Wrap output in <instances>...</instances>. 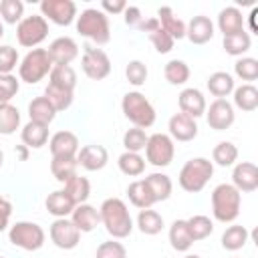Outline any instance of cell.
I'll list each match as a JSON object with an SVG mask.
<instances>
[{
	"label": "cell",
	"instance_id": "cell-14",
	"mask_svg": "<svg viewBox=\"0 0 258 258\" xmlns=\"http://www.w3.org/2000/svg\"><path fill=\"white\" fill-rule=\"evenodd\" d=\"M167 129H169V137L173 141L187 143V141H194L198 137V123H196L194 117H189L185 113L171 115L169 123H167Z\"/></svg>",
	"mask_w": 258,
	"mask_h": 258
},
{
	"label": "cell",
	"instance_id": "cell-27",
	"mask_svg": "<svg viewBox=\"0 0 258 258\" xmlns=\"http://www.w3.org/2000/svg\"><path fill=\"white\" fill-rule=\"evenodd\" d=\"M250 238V232L246 230V226H240V224H232L224 230L222 238H220V244L224 250L228 252H236V250H242L246 246Z\"/></svg>",
	"mask_w": 258,
	"mask_h": 258
},
{
	"label": "cell",
	"instance_id": "cell-61",
	"mask_svg": "<svg viewBox=\"0 0 258 258\" xmlns=\"http://www.w3.org/2000/svg\"><path fill=\"white\" fill-rule=\"evenodd\" d=\"M4 36V24H2V20H0V38Z\"/></svg>",
	"mask_w": 258,
	"mask_h": 258
},
{
	"label": "cell",
	"instance_id": "cell-54",
	"mask_svg": "<svg viewBox=\"0 0 258 258\" xmlns=\"http://www.w3.org/2000/svg\"><path fill=\"white\" fill-rule=\"evenodd\" d=\"M159 28V20H157V16H151V18H143L141 20V24L137 26V30H141V32H147V34H151L153 30H157Z\"/></svg>",
	"mask_w": 258,
	"mask_h": 258
},
{
	"label": "cell",
	"instance_id": "cell-37",
	"mask_svg": "<svg viewBox=\"0 0 258 258\" xmlns=\"http://www.w3.org/2000/svg\"><path fill=\"white\" fill-rule=\"evenodd\" d=\"M145 157H141L139 153H131V151H123L117 159V165H119V171L129 175V177H137L145 171Z\"/></svg>",
	"mask_w": 258,
	"mask_h": 258
},
{
	"label": "cell",
	"instance_id": "cell-57",
	"mask_svg": "<svg viewBox=\"0 0 258 258\" xmlns=\"http://www.w3.org/2000/svg\"><path fill=\"white\" fill-rule=\"evenodd\" d=\"M14 151H16V155H18L20 161H26V159H28V147H26L24 143H22V145H16Z\"/></svg>",
	"mask_w": 258,
	"mask_h": 258
},
{
	"label": "cell",
	"instance_id": "cell-26",
	"mask_svg": "<svg viewBox=\"0 0 258 258\" xmlns=\"http://www.w3.org/2000/svg\"><path fill=\"white\" fill-rule=\"evenodd\" d=\"M28 117H30V121H34V123H40V125H50L52 121H54V117H56V111H54V107L48 103V99L42 95V97H36V99H32L30 103H28Z\"/></svg>",
	"mask_w": 258,
	"mask_h": 258
},
{
	"label": "cell",
	"instance_id": "cell-25",
	"mask_svg": "<svg viewBox=\"0 0 258 258\" xmlns=\"http://www.w3.org/2000/svg\"><path fill=\"white\" fill-rule=\"evenodd\" d=\"M167 238H169V244H171V248L175 252H187L191 248V244H194L185 220H173L171 226H169Z\"/></svg>",
	"mask_w": 258,
	"mask_h": 258
},
{
	"label": "cell",
	"instance_id": "cell-51",
	"mask_svg": "<svg viewBox=\"0 0 258 258\" xmlns=\"http://www.w3.org/2000/svg\"><path fill=\"white\" fill-rule=\"evenodd\" d=\"M149 40H151L153 48H155L159 54H167V52H171V50H173V44H175V40H173L161 26L149 34Z\"/></svg>",
	"mask_w": 258,
	"mask_h": 258
},
{
	"label": "cell",
	"instance_id": "cell-21",
	"mask_svg": "<svg viewBox=\"0 0 258 258\" xmlns=\"http://www.w3.org/2000/svg\"><path fill=\"white\" fill-rule=\"evenodd\" d=\"M71 222L79 228V232H93L99 224H101V216H99V210L91 204H79L75 206V210L71 212Z\"/></svg>",
	"mask_w": 258,
	"mask_h": 258
},
{
	"label": "cell",
	"instance_id": "cell-55",
	"mask_svg": "<svg viewBox=\"0 0 258 258\" xmlns=\"http://www.w3.org/2000/svg\"><path fill=\"white\" fill-rule=\"evenodd\" d=\"M0 216H4V218L12 216V202L4 196H0Z\"/></svg>",
	"mask_w": 258,
	"mask_h": 258
},
{
	"label": "cell",
	"instance_id": "cell-18",
	"mask_svg": "<svg viewBox=\"0 0 258 258\" xmlns=\"http://www.w3.org/2000/svg\"><path fill=\"white\" fill-rule=\"evenodd\" d=\"M107 161H109V151L97 143L85 145L77 153V163L87 171H101L107 165Z\"/></svg>",
	"mask_w": 258,
	"mask_h": 258
},
{
	"label": "cell",
	"instance_id": "cell-38",
	"mask_svg": "<svg viewBox=\"0 0 258 258\" xmlns=\"http://www.w3.org/2000/svg\"><path fill=\"white\" fill-rule=\"evenodd\" d=\"M222 44H224V50H226L228 54H232V56H242V54H246V52L250 50L252 38H250V34H248L246 30H242V32L224 36Z\"/></svg>",
	"mask_w": 258,
	"mask_h": 258
},
{
	"label": "cell",
	"instance_id": "cell-52",
	"mask_svg": "<svg viewBox=\"0 0 258 258\" xmlns=\"http://www.w3.org/2000/svg\"><path fill=\"white\" fill-rule=\"evenodd\" d=\"M123 18H125V24H127L129 28H137L145 16H141L139 6H129V4H127L125 12H123Z\"/></svg>",
	"mask_w": 258,
	"mask_h": 258
},
{
	"label": "cell",
	"instance_id": "cell-19",
	"mask_svg": "<svg viewBox=\"0 0 258 258\" xmlns=\"http://www.w3.org/2000/svg\"><path fill=\"white\" fill-rule=\"evenodd\" d=\"M177 105H179V113H185V115H189L194 119L202 117L206 113V107H208L204 93L200 89H196V87L183 89L179 93V97H177Z\"/></svg>",
	"mask_w": 258,
	"mask_h": 258
},
{
	"label": "cell",
	"instance_id": "cell-62",
	"mask_svg": "<svg viewBox=\"0 0 258 258\" xmlns=\"http://www.w3.org/2000/svg\"><path fill=\"white\" fill-rule=\"evenodd\" d=\"M0 258H4V256H0Z\"/></svg>",
	"mask_w": 258,
	"mask_h": 258
},
{
	"label": "cell",
	"instance_id": "cell-9",
	"mask_svg": "<svg viewBox=\"0 0 258 258\" xmlns=\"http://www.w3.org/2000/svg\"><path fill=\"white\" fill-rule=\"evenodd\" d=\"M175 157L173 139L165 133H153L147 137L145 145V159L155 167H167Z\"/></svg>",
	"mask_w": 258,
	"mask_h": 258
},
{
	"label": "cell",
	"instance_id": "cell-59",
	"mask_svg": "<svg viewBox=\"0 0 258 258\" xmlns=\"http://www.w3.org/2000/svg\"><path fill=\"white\" fill-rule=\"evenodd\" d=\"M183 258H202V256H200V254H185Z\"/></svg>",
	"mask_w": 258,
	"mask_h": 258
},
{
	"label": "cell",
	"instance_id": "cell-4",
	"mask_svg": "<svg viewBox=\"0 0 258 258\" xmlns=\"http://www.w3.org/2000/svg\"><path fill=\"white\" fill-rule=\"evenodd\" d=\"M212 175H214V163L208 157H191L179 169L177 181L183 191L198 194L206 187V183L212 179Z\"/></svg>",
	"mask_w": 258,
	"mask_h": 258
},
{
	"label": "cell",
	"instance_id": "cell-60",
	"mask_svg": "<svg viewBox=\"0 0 258 258\" xmlns=\"http://www.w3.org/2000/svg\"><path fill=\"white\" fill-rule=\"evenodd\" d=\"M2 163H4V151L0 149V167H2Z\"/></svg>",
	"mask_w": 258,
	"mask_h": 258
},
{
	"label": "cell",
	"instance_id": "cell-32",
	"mask_svg": "<svg viewBox=\"0 0 258 258\" xmlns=\"http://www.w3.org/2000/svg\"><path fill=\"white\" fill-rule=\"evenodd\" d=\"M44 206H46L48 214H52L54 218H67V216H71V212L75 210L73 200H71L62 189H56V191L48 194L46 200H44Z\"/></svg>",
	"mask_w": 258,
	"mask_h": 258
},
{
	"label": "cell",
	"instance_id": "cell-24",
	"mask_svg": "<svg viewBox=\"0 0 258 258\" xmlns=\"http://www.w3.org/2000/svg\"><path fill=\"white\" fill-rule=\"evenodd\" d=\"M20 139L28 149H40L48 143V127L28 121L20 131Z\"/></svg>",
	"mask_w": 258,
	"mask_h": 258
},
{
	"label": "cell",
	"instance_id": "cell-39",
	"mask_svg": "<svg viewBox=\"0 0 258 258\" xmlns=\"http://www.w3.org/2000/svg\"><path fill=\"white\" fill-rule=\"evenodd\" d=\"M163 75H165V81L169 85H183L189 81V67L185 60H179V58H171L165 67H163Z\"/></svg>",
	"mask_w": 258,
	"mask_h": 258
},
{
	"label": "cell",
	"instance_id": "cell-1",
	"mask_svg": "<svg viewBox=\"0 0 258 258\" xmlns=\"http://www.w3.org/2000/svg\"><path fill=\"white\" fill-rule=\"evenodd\" d=\"M99 216L113 240H123L133 232V218L121 198H107L99 208Z\"/></svg>",
	"mask_w": 258,
	"mask_h": 258
},
{
	"label": "cell",
	"instance_id": "cell-36",
	"mask_svg": "<svg viewBox=\"0 0 258 258\" xmlns=\"http://www.w3.org/2000/svg\"><path fill=\"white\" fill-rule=\"evenodd\" d=\"M137 228L141 234L145 236H155L163 230V216L151 208L147 210H139L137 214Z\"/></svg>",
	"mask_w": 258,
	"mask_h": 258
},
{
	"label": "cell",
	"instance_id": "cell-15",
	"mask_svg": "<svg viewBox=\"0 0 258 258\" xmlns=\"http://www.w3.org/2000/svg\"><path fill=\"white\" fill-rule=\"evenodd\" d=\"M232 185L242 194L258 189V167L252 161H240L232 169Z\"/></svg>",
	"mask_w": 258,
	"mask_h": 258
},
{
	"label": "cell",
	"instance_id": "cell-56",
	"mask_svg": "<svg viewBox=\"0 0 258 258\" xmlns=\"http://www.w3.org/2000/svg\"><path fill=\"white\" fill-rule=\"evenodd\" d=\"M256 16H258V6H252L250 14H248V24H250V30L254 34H258V24H256Z\"/></svg>",
	"mask_w": 258,
	"mask_h": 258
},
{
	"label": "cell",
	"instance_id": "cell-2",
	"mask_svg": "<svg viewBox=\"0 0 258 258\" xmlns=\"http://www.w3.org/2000/svg\"><path fill=\"white\" fill-rule=\"evenodd\" d=\"M77 32L97 46L107 44L111 40V24L109 16L99 8H85L77 16Z\"/></svg>",
	"mask_w": 258,
	"mask_h": 258
},
{
	"label": "cell",
	"instance_id": "cell-16",
	"mask_svg": "<svg viewBox=\"0 0 258 258\" xmlns=\"http://www.w3.org/2000/svg\"><path fill=\"white\" fill-rule=\"evenodd\" d=\"M46 52L52 60V67L54 64H71L79 56V44L71 36H58L48 44Z\"/></svg>",
	"mask_w": 258,
	"mask_h": 258
},
{
	"label": "cell",
	"instance_id": "cell-41",
	"mask_svg": "<svg viewBox=\"0 0 258 258\" xmlns=\"http://www.w3.org/2000/svg\"><path fill=\"white\" fill-rule=\"evenodd\" d=\"M212 159L220 167H230L238 161V147L232 141H220L212 151Z\"/></svg>",
	"mask_w": 258,
	"mask_h": 258
},
{
	"label": "cell",
	"instance_id": "cell-44",
	"mask_svg": "<svg viewBox=\"0 0 258 258\" xmlns=\"http://www.w3.org/2000/svg\"><path fill=\"white\" fill-rule=\"evenodd\" d=\"M147 137H149V135H147L143 129H139V127L127 129V131L123 133V147H125V151H131V153L143 151L145 145H147Z\"/></svg>",
	"mask_w": 258,
	"mask_h": 258
},
{
	"label": "cell",
	"instance_id": "cell-10",
	"mask_svg": "<svg viewBox=\"0 0 258 258\" xmlns=\"http://www.w3.org/2000/svg\"><path fill=\"white\" fill-rule=\"evenodd\" d=\"M81 67H83V73L91 81H103L111 75V60H109L107 52L103 48H97L91 44H87L83 50Z\"/></svg>",
	"mask_w": 258,
	"mask_h": 258
},
{
	"label": "cell",
	"instance_id": "cell-33",
	"mask_svg": "<svg viewBox=\"0 0 258 258\" xmlns=\"http://www.w3.org/2000/svg\"><path fill=\"white\" fill-rule=\"evenodd\" d=\"M62 191L73 200L75 206L85 204V202L89 200V196H91V181H89L87 177H83V175L77 173L75 177H71V179L64 183Z\"/></svg>",
	"mask_w": 258,
	"mask_h": 258
},
{
	"label": "cell",
	"instance_id": "cell-22",
	"mask_svg": "<svg viewBox=\"0 0 258 258\" xmlns=\"http://www.w3.org/2000/svg\"><path fill=\"white\" fill-rule=\"evenodd\" d=\"M218 28L224 36L236 34L244 30V14L240 12L238 6H226L218 14Z\"/></svg>",
	"mask_w": 258,
	"mask_h": 258
},
{
	"label": "cell",
	"instance_id": "cell-20",
	"mask_svg": "<svg viewBox=\"0 0 258 258\" xmlns=\"http://www.w3.org/2000/svg\"><path fill=\"white\" fill-rule=\"evenodd\" d=\"M185 38L191 42V44H206L214 38V22L204 16V14H198V16H191V20L185 24Z\"/></svg>",
	"mask_w": 258,
	"mask_h": 258
},
{
	"label": "cell",
	"instance_id": "cell-5",
	"mask_svg": "<svg viewBox=\"0 0 258 258\" xmlns=\"http://www.w3.org/2000/svg\"><path fill=\"white\" fill-rule=\"evenodd\" d=\"M121 111L133 123V127L147 129L155 123V109L149 103V99L139 91H129V93L123 95Z\"/></svg>",
	"mask_w": 258,
	"mask_h": 258
},
{
	"label": "cell",
	"instance_id": "cell-6",
	"mask_svg": "<svg viewBox=\"0 0 258 258\" xmlns=\"http://www.w3.org/2000/svg\"><path fill=\"white\" fill-rule=\"evenodd\" d=\"M8 242L20 250L26 252H36L44 246L46 242V234L42 230V226H38L36 222H26L20 220L16 224L10 226L8 230Z\"/></svg>",
	"mask_w": 258,
	"mask_h": 258
},
{
	"label": "cell",
	"instance_id": "cell-49",
	"mask_svg": "<svg viewBox=\"0 0 258 258\" xmlns=\"http://www.w3.org/2000/svg\"><path fill=\"white\" fill-rule=\"evenodd\" d=\"M20 89V79L14 75H0V107L10 103V99L18 93Z\"/></svg>",
	"mask_w": 258,
	"mask_h": 258
},
{
	"label": "cell",
	"instance_id": "cell-50",
	"mask_svg": "<svg viewBox=\"0 0 258 258\" xmlns=\"http://www.w3.org/2000/svg\"><path fill=\"white\" fill-rule=\"evenodd\" d=\"M18 64V50L10 44L0 46V75H12Z\"/></svg>",
	"mask_w": 258,
	"mask_h": 258
},
{
	"label": "cell",
	"instance_id": "cell-8",
	"mask_svg": "<svg viewBox=\"0 0 258 258\" xmlns=\"http://www.w3.org/2000/svg\"><path fill=\"white\" fill-rule=\"evenodd\" d=\"M48 36V22L40 14L24 16L16 24V40L24 48H36Z\"/></svg>",
	"mask_w": 258,
	"mask_h": 258
},
{
	"label": "cell",
	"instance_id": "cell-58",
	"mask_svg": "<svg viewBox=\"0 0 258 258\" xmlns=\"http://www.w3.org/2000/svg\"><path fill=\"white\" fill-rule=\"evenodd\" d=\"M8 222H10V218H4V216H0V232H4V230L8 228Z\"/></svg>",
	"mask_w": 258,
	"mask_h": 258
},
{
	"label": "cell",
	"instance_id": "cell-17",
	"mask_svg": "<svg viewBox=\"0 0 258 258\" xmlns=\"http://www.w3.org/2000/svg\"><path fill=\"white\" fill-rule=\"evenodd\" d=\"M48 147H50V155L52 157H77L81 145H79V137L73 131H56L50 139H48Z\"/></svg>",
	"mask_w": 258,
	"mask_h": 258
},
{
	"label": "cell",
	"instance_id": "cell-45",
	"mask_svg": "<svg viewBox=\"0 0 258 258\" xmlns=\"http://www.w3.org/2000/svg\"><path fill=\"white\" fill-rule=\"evenodd\" d=\"M24 18V4L20 0H2L0 2V20L6 24H18Z\"/></svg>",
	"mask_w": 258,
	"mask_h": 258
},
{
	"label": "cell",
	"instance_id": "cell-46",
	"mask_svg": "<svg viewBox=\"0 0 258 258\" xmlns=\"http://www.w3.org/2000/svg\"><path fill=\"white\" fill-rule=\"evenodd\" d=\"M234 75L242 81H256L258 79V60L252 56H240L234 62Z\"/></svg>",
	"mask_w": 258,
	"mask_h": 258
},
{
	"label": "cell",
	"instance_id": "cell-12",
	"mask_svg": "<svg viewBox=\"0 0 258 258\" xmlns=\"http://www.w3.org/2000/svg\"><path fill=\"white\" fill-rule=\"evenodd\" d=\"M48 236H50V242L60 250H73L81 242L79 228L67 218H56L48 228Z\"/></svg>",
	"mask_w": 258,
	"mask_h": 258
},
{
	"label": "cell",
	"instance_id": "cell-53",
	"mask_svg": "<svg viewBox=\"0 0 258 258\" xmlns=\"http://www.w3.org/2000/svg\"><path fill=\"white\" fill-rule=\"evenodd\" d=\"M127 8L125 0H103L101 2V10L105 14H123Z\"/></svg>",
	"mask_w": 258,
	"mask_h": 258
},
{
	"label": "cell",
	"instance_id": "cell-7",
	"mask_svg": "<svg viewBox=\"0 0 258 258\" xmlns=\"http://www.w3.org/2000/svg\"><path fill=\"white\" fill-rule=\"evenodd\" d=\"M52 60L46 52V48H32L24 54V58L18 64V79L28 85H36L46 75H50Z\"/></svg>",
	"mask_w": 258,
	"mask_h": 258
},
{
	"label": "cell",
	"instance_id": "cell-13",
	"mask_svg": "<svg viewBox=\"0 0 258 258\" xmlns=\"http://www.w3.org/2000/svg\"><path fill=\"white\" fill-rule=\"evenodd\" d=\"M206 121L210 125V129L214 131H226L232 127V123L236 121V113L230 101L226 99H216L210 103V107H206Z\"/></svg>",
	"mask_w": 258,
	"mask_h": 258
},
{
	"label": "cell",
	"instance_id": "cell-28",
	"mask_svg": "<svg viewBox=\"0 0 258 258\" xmlns=\"http://www.w3.org/2000/svg\"><path fill=\"white\" fill-rule=\"evenodd\" d=\"M206 85H208V91H210L216 99H226V97L236 89L234 77H232L230 73H226V71H216V73H212V75L208 77Z\"/></svg>",
	"mask_w": 258,
	"mask_h": 258
},
{
	"label": "cell",
	"instance_id": "cell-29",
	"mask_svg": "<svg viewBox=\"0 0 258 258\" xmlns=\"http://www.w3.org/2000/svg\"><path fill=\"white\" fill-rule=\"evenodd\" d=\"M232 93H234V105L232 107H238L244 113H252L258 109V89L252 83H244V85L236 87Z\"/></svg>",
	"mask_w": 258,
	"mask_h": 258
},
{
	"label": "cell",
	"instance_id": "cell-40",
	"mask_svg": "<svg viewBox=\"0 0 258 258\" xmlns=\"http://www.w3.org/2000/svg\"><path fill=\"white\" fill-rule=\"evenodd\" d=\"M44 97L48 99V103L54 107V111L58 113V111H67L71 105H73V99H75V95H73V91H64V89H60V87H54V85H46V89H44Z\"/></svg>",
	"mask_w": 258,
	"mask_h": 258
},
{
	"label": "cell",
	"instance_id": "cell-35",
	"mask_svg": "<svg viewBox=\"0 0 258 258\" xmlns=\"http://www.w3.org/2000/svg\"><path fill=\"white\" fill-rule=\"evenodd\" d=\"M50 173L56 181L67 183L71 177L79 173V163L77 157H52L50 161Z\"/></svg>",
	"mask_w": 258,
	"mask_h": 258
},
{
	"label": "cell",
	"instance_id": "cell-34",
	"mask_svg": "<svg viewBox=\"0 0 258 258\" xmlns=\"http://www.w3.org/2000/svg\"><path fill=\"white\" fill-rule=\"evenodd\" d=\"M48 83L60 87L64 91H75L77 87V73L71 64H54L48 75Z\"/></svg>",
	"mask_w": 258,
	"mask_h": 258
},
{
	"label": "cell",
	"instance_id": "cell-11",
	"mask_svg": "<svg viewBox=\"0 0 258 258\" xmlns=\"http://www.w3.org/2000/svg\"><path fill=\"white\" fill-rule=\"evenodd\" d=\"M40 16H44L46 22L50 20L58 26H69L77 20V4L73 0H42Z\"/></svg>",
	"mask_w": 258,
	"mask_h": 258
},
{
	"label": "cell",
	"instance_id": "cell-47",
	"mask_svg": "<svg viewBox=\"0 0 258 258\" xmlns=\"http://www.w3.org/2000/svg\"><path fill=\"white\" fill-rule=\"evenodd\" d=\"M147 75H149V71H147L145 62H141V60H137V58H135V60H129L127 67H125V77H127V81H129L133 87L145 85Z\"/></svg>",
	"mask_w": 258,
	"mask_h": 258
},
{
	"label": "cell",
	"instance_id": "cell-43",
	"mask_svg": "<svg viewBox=\"0 0 258 258\" xmlns=\"http://www.w3.org/2000/svg\"><path fill=\"white\" fill-rule=\"evenodd\" d=\"M185 222H187V228H189V234H191L194 242L206 240L214 232V222L208 216H204V214H196V216L187 218Z\"/></svg>",
	"mask_w": 258,
	"mask_h": 258
},
{
	"label": "cell",
	"instance_id": "cell-48",
	"mask_svg": "<svg viewBox=\"0 0 258 258\" xmlns=\"http://www.w3.org/2000/svg\"><path fill=\"white\" fill-rule=\"evenodd\" d=\"M95 258H127V248L117 240H107L97 246Z\"/></svg>",
	"mask_w": 258,
	"mask_h": 258
},
{
	"label": "cell",
	"instance_id": "cell-30",
	"mask_svg": "<svg viewBox=\"0 0 258 258\" xmlns=\"http://www.w3.org/2000/svg\"><path fill=\"white\" fill-rule=\"evenodd\" d=\"M145 183H147V187L151 189V196H153L155 204L169 200V196H171V191H173L171 177L165 175V173H159V171L149 173V175L145 177Z\"/></svg>",
	"mask_w": 258,
	"mask_h": 258
},
{
	"label": "cell",
	"instance_id": "cell-31",
	"mask_svg": "<svg viewBox=\"0 0 258 258\" xmlns=\"http://www.w3.org/2000/svg\"><path fill=\"white\" fill-rule=\"evenodd\" d=\"M127 198H129V202H131L135 208H139V210H147V208H151V206L155 204V200H153V196H151V189L147 187L145 179H135V181H131V183L127 185Z\"/></svg>",
	"mask_w": 258,
	"mask_h": 258
},
{
	"label": "cell",
	"instance_id": "cell-23",
	"mask_svg": "<svg viewBox=\"0 0 258 258\" xmlns=\"http://www.w3.org/2000/svg\"><path fill=\"white\" fill-rule=\"evenodd\" d=\"M157 20H159V26H161L173 40L185 38V22L175 16L173 8H169V6L157 8Z\"/></svg>",
	"mask_w": 258,
	"mask_h": 258
},
{
	"label": "cell",
	"instance_id": "cell-42",
	"mask_svg": "<svg viewBox=\"0 0 258 258\" xmlns=\"http://www.w3.org/2000/svg\"><path fill=\"white\" fill-rule=\"evenodd\" d=\"M20 127V111L12 105L6 103L0 107V135H12Z\"/></svg>",
	"mask_w": 258,
	"mask_h": 258
},
{
	"label": "cell",
	"instance_id": "cell-3",
	"mask_svg": "<svg viewBox=\"0 0 258 258\" xmlns=\"http://www.w3.org/2000/svg\"><path fill=\"white\" fill-rule=\"evenodd\" d=\"M242 194L232 183H218L212 191V214L222 224H232L240 216Z\"/></svg>",
	"mask_w": 258,
	"mask_h": 258
}]
</instances>
